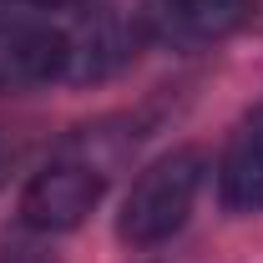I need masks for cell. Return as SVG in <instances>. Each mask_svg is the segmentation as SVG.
I'll use <instances>...</instances> for the list:
<instances>
[{"label": "cell", "instance_id": "1", "mask_svg": "<svg viewBox=\"0 0 263 263\" xmlns=\"http://www.w3.org/2000/svg\"><path fill=\"white\" fill-rule=\"evenodd\" d=\"M202 152L182 147V152H167L147 167L137 182H132L127 202H122V218H117V233L132 248H152V243H167L172 233L187 223L197 202V187H202Z\"/></svg>", "mask_w": 263, "mask_h": 263}, {"label": "cell", "instance_id": "3", "mask_svg": "<svg viewBox=\"0 0 263 263\" xmlns=\"http://www.w3.org/2000/svg\"><path fill=\"white\" fill-rule=\"evenodd\" d=\"M106 172H97L81 157H56L46 172H35L21 193V223L35 233H66L97 208Z\"/></svg>", "mask_w": 263, "mask_h": 263}, {"label": "cell", "instance_id": "6", "mask_svg": "<svg viewBox=\"0 0 263 263\" xmlns=\"http://www.w3.org/2000/svg\"><path fill=\"white\" fill-rule=\"evenodd\" d=\"M218 197L228 213H263V111L233 132L218 162Z\"/></svg>", "mask_w": 263, "mask_h": 263}, {"label": "cell", "instance_id": "7", "mask_svg": "<svg viewBox=\"0 0 263 263\" xmlns=\"http://www.w3.org/2000/svg\"><path fill=\"white\" fill-rule=\"evenodd\" d=\"M0 263H56V253H46L35 228H21V233H0Z\"/></svg>", "mask_w": 263, "mask_h": 263}, {"label": "cell", "instance_id": "9", "mask_svg": "<svg viewBox=\"0 0 263 263\" xmlns=\"http://www.w3.org/2000/svg\"><path fill=\"white\" fill-rule=\"evenodd\" d=\"M35 5H51L56 10V5H81V0H35Z\"/></svg>", "mask_w": 263, "mask_h": 263}, {"label": "cell", "instance_id": "2", "mask_svg": "<svg viewBox=\"0 0 263 263\" xmlns=\"http://www.w3.org/2000/svg\"><path fill=\"white\" fill-rule=\"evenodd\" d=\"M258 15V0H147L137 15L147 41H162L172 51H202L238 35Z\"/></svg>", "mask_w": 263, "mask_h": 263}, {"label": "cell", "instance_id": "8", "mask_svg": "<svg viewBox=\"0 0 263 263\" xmlns=\"http://www.w3.org/2000/svg\"><path fill=\"white\" fill-rule=\"evenodd\" d=\"M10 167H15V142H10V137H0V187H5Z\"/></svg>", "mask_w": 263, "mask_h": 263}, {"label": "cell", "instance_id": "4", "mask_svg": "<svg viewBox=\"0 0 263 263\" xmlns=\"http://www.w3.org/2000/svg\"><path fill=\"white\" fill-rule=\"evenodd\" d=\"M66 35V61H61V81H101L111 71L137 56V46L147 41L142 35V21H127L122 10H91L81 15Z\"/></svg>", "mask_w": 263, "mask_h": 263}, {"label": "cell", "instance_id": "5", "mask_svg": "<svg viewBox=\"0 0 263 263\" xmlns=\"http://www.w3.org/2000/svg\"><path fill=\"white\" fill-rule=\"evenodd\" d=\"M61 61H66L61 26H46V21H31V15L0 21V97L56 81Z\"/></svg>", "mask_w": 263, "mask_h": 263}]
</instances>
